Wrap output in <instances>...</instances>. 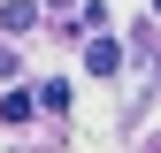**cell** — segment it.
<instances>
[{"instance_id": "obj_1", "label": "cell", "mask_w": 161, "mask_h": 153, "mask_svg": "<svg viewBox=\"0 0 161 153\" xmlns=\"http://www.w3.org/2000/svg\"><path fill=\"white\" fill-rule=\"evenodd\" d=\"M85 69L92 76H115V69H123V46H115V38H92V46H85Z\"/></svg>"}, {"instance_id": "obj_2", "label": "cell", "mask_w": 161, "mask_h": 153, "mask_svg": "<svg viewBox=\"0 0 161 153\" xmlns=\"http://www.w3.org/2000/svg\"><path fill=\"white\" fill-rule=\"evenodd\" d=\"M38 23V0H8V8H0V31H31Z\"/></svg>"}, {"instance_id": "obj_3", "label": "cell", "mask_w": 161, "mask_h": 153, "mask_svg": "<svg viewBox=\"0 0 161 153\" xmlns=\"http://www.w3.org/2000/svg\"><path fill=\"white\" fill-rule=\"evenodd\" d=\"M31 107H38V92H8V100H0V123H23Z\"/></svg>"}, {"instance_id": "obj_4", "label": "cell", "mask_w": 161, "mask_h": 153, "mask_svg": "<svg viewBox=\"0 0 161 153\" xmlns=\"http://www.w3.org/2000/svg\"><path fill=\"white\" fill-rule=\"evenodd\" d=\"M0 76H15V54H0Z\"/></svg>"}, {"instance_id": "obj_5", "label": "cell", "mask_w": 161, "mask_h": 153, "mask_svg": "<svg viewBox=\"0 0 161 153\" xmlns=\"http://www.w3.org/2000/svg\"><path fill=\"white\" fill-rule=\"evenodd\" d=\"M46 8H69V0H46Z\"/></svg>"}, {"instance_id": "obj_6", "label": "cell", "mask_w": 161, "mask_h": 153, "mask_svg": "<svg viewBox=\"0 0 161 153\" xmlns=\"http://www.w3.org/2000/svg\"><path fill=\"white\" fill-rule=\"evenodd\" d=\"M153 8H161V0H153Z\"/></svg>"}]
</instances>
